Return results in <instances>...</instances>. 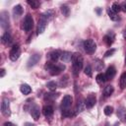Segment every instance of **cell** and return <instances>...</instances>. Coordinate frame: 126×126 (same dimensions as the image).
Returning a JSON list of instances; mask_svg holds the SVG:
<instances>
[{
  "label": "cell",
  "instance_id": "6da1fadb",
  "mask_svg": "<svg viewBox=\"0 0 126 126\" xmlns=\"http://www.w3.org/2000/svg\"><path fill=\"white\" fill-rule=\"evenodd\" d=\"M83 57L80 53H74L72 56V68H73V74L75 76H78L80 71L83 68Z\"/></svg>",
  "mask_w": 126,
  "mask_h": 126
},
{
  "label": "cell",
  "instance_id": "7a4b0ae2",
  "mask_svg": "<svg viewBox=\"0 0 126 126\" xmlns=\"http://www.w3.org/2000/svg\"><path fill=\"white\" fill-rule=\"evenodd\" d=\"M44 68L49 72V74L51 76H57L65 69V66L62 64H53V63L48 62L45 64Z\"/></svg>",
  "mask_w": 126,
  "mask_h": 126
},
{
  "label": "cell",
  "instance_id": "3957f363",
  "mask_svg": "<svg viewBox=\"0 0 126 126\" xmlns=\"http://www.w3.org/2000/svg\"><path fill=\"white\" fill-rule=\"evenodd\" d=\"M83 46L85 51L89 54H93L96 49V43L93 39H86L83 43Z\"/></svg>",
  "mask_w": 126,
  "mask_h": 126
},
{
  "label": "cell",
  "instance_id": "277c9868",
  "mask_svg": "<svg viewBox=\"0 0 126 126\" xmlns=\"http://www.w3.org/2000/svg\"><path fill=\"white\" fill-rule=\"evenodd\" d=\"M21 55V48H20V45L19 44H14L10 50V53H9V57L12 61H16L19 59Z\"/></svg>",
  "mask_w": 126,
  "mask_h": 126
},
{
  "label": "cell",
  "instance_id": "5b68a950",
  "mask_svg": "<svg viewBox=\"0 0 126 126\" xmlns=\"http://www.w3.org/2000/svg\"><path fill=\"white\" fill-rule=\"evenodd\" d=\"M1 112L5 117H9L11 115V108H10V101L7 98H3L1 102Z\"/></svg>",
  "mask_w": 126,
  "mask_h": 126
},
{
  "label": "cell",
  "instance_id": "8992f818",
  "mask_svg": "<svg viewBox=\"0 0 126 126\" xmlns=\"http://www.w3.org/2000/svg\"><path fill=\"white\" fill-rule=\"evenodd\" d=\"M0 24H1V28L3 30H7L10 27V21H9V15L6 11L1 12L0 14Z\"/></svg>",
  "mask_w": 126,
  "mask_h": 126
},
{
  "label": "cell",
  "instance_id": "52a82bcc",
  "mask_svg": "<svg viewBox=\"0 0 126 126\" xmlns=\"http://www.w3.org/2000/svg\"><path fill=\"white\" fill-rule=\"evenodd\" d=\"M72 102H73V97L70 94H66L62 98V101H61V110L62 111L69 110L72 105Z\"/></svg>",
  "mask_w": 126,
  "mask_h": 126
},
{
  "label": "cell",
  "instance_id": "ba28073f",
  "mask_svg": "<svg viewBox=\"0 0 126 126\" xmlns=\"http://www.w3.org/2000/svg\"><path fill=\"white\" fill-rule=\"evenodd\" d=\"M32 27H33V19L30 14H28L25 17V20L23 22V28H24L25 32H30V31H32Z\"/></svg>",
  "mask_w": 126,
  "mask_h": 126
},
{
  "label": "cell",
  "instance_id": "9c48e42d",
  "mask_svg": "<svg viewBox=\"0 0 126 126\" xmlns=\"http://www.w3.org/2000/svg\"><path fill=\"white\" fill-rule=\"evenodd\" d=\"M47 20L42 16L40 15L39 19H38V24H37V30H36V33L37 34H40L44 32L45 28H46V25H47Z\"/></svg>",
  "mask_w": 126,
  "mask_h": 126
},
{
  "label": "cell",
  "instance_id": "30bf717a",
  "mask_svg": "<svg viewBox=\"0 0 126 126\" xmlns=\"http://www.w3.org/2000/svg\"><path fill=\"white\" fill-rule=\"evenodd\" d=\"M96 102V97L94 95V94H90L87 98L85 99V104H86V107L87 108H92Z\"/></svg>",
  "mask_w": 126,
  "mask_h": 126
},
{
  "label": "cell",
  "instance_id": "8fae6325",
  "mask_svg": "<svg viewBox=\"0 0 126 126\" xmlns=\"http://www.w3.org/2000/svg\"><path fill=\"white\" fill-rule=\"evenodd\" d=\"M39 60H40V54H38V53L32 54V55L29 58V60H28V67H29V68L33 67Z\"/></svg>",
  "mask_w": 126,
  "mask_h": 126
},
{
  "label": "cell",
  "instance_id": "7c38bea8",
  "mask_svg": "<svg viewBox=\"0 0 126 126\" xmlns=\"http://www.w3.org/2000/svg\"><path fill=\"white\" fill-rule=\"evenodd\" d=\"M117 117L120 119V121H122L123 123H126V108L124 106H120L117 109Z\"/></svg>",
  "mask_w": 126,
  "mask_h": 126
},
{
  "label": "cell",
  "instance_id": "4fadbf2b",
  "mask_svg": "<svg viewBox=\"0 0 126 126\" xmlns=\"http://www.w3.org/2000/svg\"><path fill=\"white\" fill-rule=\"evenodd\" d=\"M115 74H116V69H115V67L112 66V65L109 66V67L107 68L106 72H105V78H106V80H111V79H113L114 76H115Z\"/></svg>",
  "mask_w": 126,
  "mask_h": 126
},
{
  "label": "cell",
  "instance_id": "5bb4252c",
  "mask_svg": "<svg viewBox=\"0 0 126 126\" xmlns=\"http://www.w3.org/2000/svg\"><path fill=\"white\" fill-rule=\"evenodd\" d=\"M114 39H115V35H114V33H113L112 32H108V33L105 34L104 37H103V40H104V42L106 43L107 46H110V45L113 43Z\"/></svg>",
  "mask_w": 126,
  "mask_h": 126
},
{
  "label": "cell",
  "instance_id": "9a60e30c",
  "mask_svg": "<svg viewBox=\"0 0 126 126\" xmlns=\"http://www.w3.org/2000/svg\"><path fill=\"white\" fill-rule=\"evenodd\" d=\"M61 54H62L61 51H59V50H53L50 53H48V58L51 61H57L58 59H60Z\"/></svg>",
  "mask_w": 126,
  "mask_h": 126
},
{
  "label": "cell",
  "instance_id": "2e32d148",
  "mask_svg": "<svg viewBox=\"0 0 126 126\" xmlns=\"http://www.w3.org/2000/svg\"><path fill=\"white\" fill-rule=\"evenodd\" d=\"M85 108H86L85 101H82V100L78 101V103H77V105H76V107H75V110H74V115H77V114L83 112V111L85 110Z\"/></svg>",
  "mask_w": 126,
  "mask_h": 126
},
{
  "label": "cell",
  "instance_id": "e0dca14e",
  "mask_svg": "<svg viewBox=\"0 0 126 126\" xmlns=\"http://www.w3.org/2000/svg\"><path fill=\"white\" fill-rule=\"evenodd\" d=\"M31 115L32 116V118L34 120H37L39 118V115H40V111H39V107L34 104L32 108H31Z\"/></svg>",
  "mask_w": 126,
  "mask_h": 126
},
{
  "label": "cell",
  "instance_id": "ac0fdd59",
  "mask_svg": "<svg viewBox=\"0 0 126 126\" xmlns=\"http://www.w3.org/2000/svg\"><path fill=\"white\" fill-rule=\"evenodd\" d=\"M1 41H2V43L5 44V45H8L9 43H11V41H12V36H11V34H10L8 32H5L2 34V36H1Z\"/></svg>",
  "mask_w": 126,
  "mask_h": 126
},
{
  "label": "cell",
  "instance_id": "d6986e66",
  "mask_svg": "<svg viewBox=\"0 0 126 126\" xmlns=\"http://www.w3.org/2000/svg\"><path fill=\"white\" fill-rule=\"evenodd\" d=\"M42 112L46 117H50L53 114V107L52 105H45L42 108Z\"/></svg>",
  "mask_w": 126,
  "mask_h": 126
},
{
  "label": "cell",
  "instance_id": "ffe728a7",
  "mask_svg": "<svg viewBox=\"0 0 126 126\" xmlns=\"http://www.w3.org/2000/svg\"><path fill=\"white\" fill-rule=\"evenodd\" d=\"M72 56H73V54H71L70 52L64 51V52H62L60 59H61L62 62H69L70 60H72Z\"/></svg>",
  "mask_w": 126,
  "mask_h": 126
},
{
  "label": "cell",
  "instance_id": "44dd1931",
  "mask_svg": "<svg viewBox=\"0 0 126 126\" xmlns=\"http://www.w3.org/2000/svg\"><path fill=\"white\" fill-rule=\"evenodd\" d=\"M20 91H21V93H22L23 94H31V92H32V88H31L28 84H23V85L20 87Z\"/></svg>",
  "mask_w": 126,
  "mask_h": 126
},
{
  "label": "cell",
  "instance_id": "7402d4cb",
  "mask_svg": "<svg viewBox=\"0 0 126 126\" xmlns=\"http://www.w3.org/2000/svg\"><path fill=\"white\" fill-rule=\"evenodd\" d=\"M13 14L15 17H19L23 14V8L21 5H16L14 8H13Z\"/></svg>",
  "mask_w": 126,
  "mask_h": 126
},
{
  "label": "cell",
  "instance_id": "603a6c76",
  "mask_svg": "<svg viewBox=\"0 0 126 126\" xmlns=\"http://www.w3.org/2000/svg\"><path fill=\"white\" fill-rule=\"evenodd\" d=\"M113 92H114V88L112 87V86H106L105 88H104V91H103V94H104V96H110L112 94H113Z\"/></svg>",
  "mask_w": 126,
  "mask_h": 126
},
{
  "label": "cell",
  "instance_id": "cb8c5ba5",
  "mask_svg": "<svg viewBox=\"0 0 126 126\" xmlns=\"http://www.w3.org/2000/svg\"><path fill=\"white\" fill-rule=\"evenodd\" d=\"M47 21H50V20H52V18L54 17V11L53 10H47V11H45L43 14H41Z\"/></svg>",
  "mask_w": 126,
  "mask_h": 126
},
{
  "label": "cell",
  "instance_id": "d4e9b609",
  "mask_svg": "<svg viewBox=\"0 0 126 126\" xmlns=\"http://www.w3.org/2000/svg\"><path fill=\"white\" fill-rule=\"evenodd\" d=\"M107 15H108V17L110 18V20H112V21H117L119 18H118V16H117V14L116 13H114L110 8L109 9H107Z\"/></svg>",
  "mask_w": 126,
  "mask_h": 126
},
{
  "label": "cell",
  "instance_id": "484cf974",
  "mask_svg": "<svg viewBox=\"0 0 126 126\" xmlns=\"http://www.w3.org/2000/svg\"><path fill=\"white\" fill-rule=\"evenodd\" d=\"M95 79H96V82L98 83V84H103L105 81H106V78H105V74H102V73H99V74H97L96 75V77H95Z\"/></svg>",
  "mask_w": 126,
  "mask_h": 126
},
{
  "label": "cell",
  "instance_id": "4316f807",
  "mask_svg": "<svg viewBox=\"0 0 126 126\" xmlns=\"http://www.w3.org/2000/svg\"><path fill=\"white\" fill-rule=\"evenodd\" d=\"M119 85H120V88H121V89H124V88L126 87V72L123 73V74L120 76Z\"/></svg>",
  "mask_w": 126,
  "mask_h": 126
},
{
  "label": "cell",
  "instance_id": "83f0119b",
  "mask_svg": "<svg viewBox=\"0 0 126 126\" xmlns=\"http://www.w3.org/2000/svg\"><path fill=\"white\" fill-rule=\"evenodd\" d=\"M114 13H119L120 11H121V5L120 4H118L117 2H114L112 5H111V8H110Z\"/></svg>",
  "mask_w": 126,
  "mask_h": 126
},
{
  "label": "cell",
  "instance_id": "f1b7e54d",
  "mask_svg": "<svg viewBox=\"0 0 126 126\" xmlns=\"http://www.w3.org/2000/svg\"><path fill=\"white\" fill-rule=\"evenodd\" d=\"M60 10H61V13H62L65 17H68V16H69V14H70V8H69L68 6L62 5V6L60 7Z\"/></svg>",
  "mask_w": 126,
  "mask_h": 126
},
{
  "label": "cell",
  "instance_id": "f546056e",
  "mask_svg": "<svg viewBox=\"0 0 126 126\" xmlns=\"http://www.w3.org/2000/svg\"><path fill=\"white\" fill-rule=\"evenodd\" d=\"M27 3H28L32 9H37L38 6H39V2H38V1H35V0H28Z\"/></svg>",
  "mask_w": 126,
  "mask_h": 126
},
{
  "label": "cell",
  "instance_id": "4dcf8cb0",
  "mask_svg": "<svg viewBox=\"0 0 126 126\" xmlns=\"http://www.w3.org/2000/svg\"><path fill=\"white\" fill-rule=\"evenodd\" d=\"M103 112H104L105 115L109 116V115H111L112 112H113V107L110 106V105H106V106L103 108Z\"/></svg>",
  "mask_w": 126,
  "mask_h": 126
},
{
  "label": "cell",
  "instance_id": "1f68e13d",
  "mask_svg": "<svg viewBox=\"0 0 126 126\" xmlns=\"http://www.w3.org/2000/svg\"><path fill=\"white\" fill-rule=\"evenodd\" d=\"M46 87H47L50 91H55L56 88H57V84H56L54 81H50V82H48V83L46 84Z\"/></svg>",
  "mask_w": 126,
  "mask_h": 126
},
{
  "label": "cell",
  "instance_id": "d6a6232c",
  "mask_svg": "<svg viewBox=\"0 0 126 126\" xmlns=\"http://www.w3.org/2000/svg\"><path fill=\"white\" fill-rule=\"evenodd\" d=\"M84 72H85V74H86L87 76H89V77H92V76H93V71H92V68H91L90 65H87V66L85 67Z\"/></svg>",
  "mask_w": 126,
  "mask_h": 126
},
{
  "label": "cell",
  "instance_id": "836d02e7",
  "mask_svg": "<svg viewBox=\"0 0 126 126\" xmlns=\"http://www.w3.org/2000/svg\"><path fill=\"white\" fill-rule=\"evenodd\" d=\"M95 62H96V63H95V69H96V70H101V69L103 68V66H104V65H103V62L100 61L99 59H96Z\"/></svg>",
  "mask_w": 126,
  "mask_h": 126
},
{
  "label": "cell",
  "instance_id": "e575fe53",
  "mask_svg": "<svg viewBox=\"0 0 126 126\" xmlns=\"http://www.w3.org/2000/svg\"><path fill=\"white\" fill-rule=\"evenodd\" d=\"M114 53H115V49H114V48H111V49H108V50L104 53V56H105V57H109V56L113 55Z\"/></svg>",
  "mask_w": 126,
  "mask_h": 126
},
{
  "label": "cell",
  "instance_id": "d590c367",
  "mask_svg": "<svg viewBox=\"0 0 126 126\" xmlns=\"http://www.w3.org/2000/svg\"><path fill=\"white\" fill-rule=\"evenodd\" d=\"M121 10L126 13V2H123V3L121 4Z\"/></svg>",
  "mask_w": 126,
  "mask_h": 126
},
{
  "label": "cell",
  "instance_id": "8d00e7d4",
  "mask_svg": "<svg viewBox=\"0 0 126 126\" xmlns=\"http://www.w3.org/2000/svg\"><path fill=\"white\" fill-rule=\"evenodd\" d=\"M3 126H16V125L14 123H12V122H5L3 124Z\"/></svg>",
  "mask_w": 126,
  "mask_h": 126
},
{
  "label": "cell",
  "instance_id": "74e56055",
  "mask_svg": "<svg viewBox=\"0 0 126 126\" xmlns=\"http://www.w3.org/2000/svg\"><path fill=\"white\" fill-rule=\"evenodd\" d=\"M0 72H1V74H0V77H1V78H3V77L5 76V70L2 68V69L0 70Z\"/></svg>",
  "mask_w": 126,
  "mask_h": 126
},
{
  "label": "cell",
  "instance_id": "f35d334b",
  "mask_svg": "<svg viewBox=\"0 0 126 126\" xmlns=\"http://www.w3.org/2000/svg\"><path fill=\"white\" fill-rule=\"evenodd\" d=\"M25 126H35V125H34V124H32V123H29V122H27Z\"/></svg>",
  "mask_w": 126,
  "mask_h": 126
},
{
  "label": "cell",
  "instance_id": "ab89813d",
  "mask_svg": "<svg viewBox=\"0 0 126 126\" xmlns=\"http://www.w3.org/2000/svg\"><path fill=\"white\" fill-rule=\"evenodd\" d=\"M123 36H124V38L126 39V28H125V30H124V32H123Z\"/></svg>",
  "mask_w": 126,
  "mask_h": 126
},
{
  "label": "cell",
  "instance_id": "60d3db41",
  "mask_svg": "<svg viewBox=\"0 0 126 126\" xmlns=\"http://www.w3.org/2000/svg\"><path fill=\"white\" fill-rule=\"evenodd\" d=\"M114 126H118V123H115V124H114Z\"/></svg>",
  "mask_w": 126,
  "mask_h": 126
},
{
  "label": "cell",
  "instance_id": "b9f144b4",
  "mask_svg": "<svg viewBox=\"0 0 126 126\" xmlns=\"http://www.w3.org/2000/svg\"><path fill=\"white\" fill-rule=\"evenodd\" d=\"M125 62H126V60H125Z\"/></svg>",
  "mask_w": 126,
  "mask_h": 126
}]
</instances>
